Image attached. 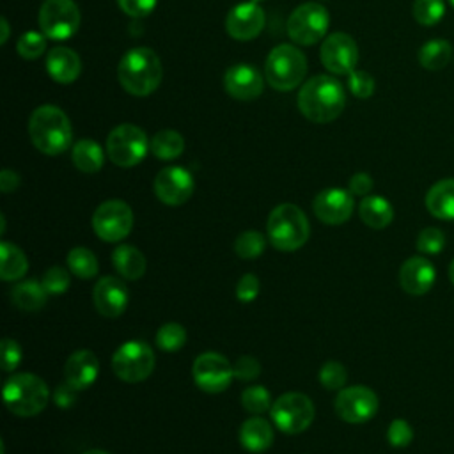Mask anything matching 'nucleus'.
<instances>
[{"instance_id": "nucleus-30", "label": "nucleus", "mask_w": 454, "mask_h": 454, "mask_svg": "<svg viewBox=\"0 0 454 454\" xmlns=\"http://www.w3.org/2000/svg\"><path fill=\"white\" fill-rule=\"evenodd\" d=\"M48 298V293L43 286V282L37 280H23L20 284H16L11 291V300L12 303L21 309V310H39L44 307Z\"/></svg>"}, {"instance_id": "nucleus-4", "label": "nucleus", "mask_w": 454, "mask_h": 454, "mask_svg": "<svg viewBox=\"0 0 454 454\" xmlns=\"http://www.w3.org/2000/svg\"><path fill=\"white\" fill-rule=\"evenodd\" d=\"M266 234L277 250L294 252L307 243L310 236V225L307 215L298 206L284 202L273 207L270 213Z\"/></svg>"}, {"instance_id": "nucleus-16", "label": "nucleus", "mask_w": 454, "mask_h": 454, "mask_svg": "<svg viewBox=\"0 0 454 454\" xmlns=\"http://www.w3.org/2000/svg\"><path fill=\"white\" fill-rule=\"evenodd\" d=\"M195 183L192 174L183 167L161 168L153 183L154 195L167 206H181L193 193Z\"/></svg>"}, {"instance_id": "nucleus-3", "label": "nucleus", "mask_w": 454, "mask_h": 454, "mask_svg": "<svg viewBox=\"0 0 454 454\" xmlns=\"http://www.w3.org/2000/svg\"><path fill=\"white\" fill-rule=\"evenodd\" d=\"M28 137L37 151L57 156L69 149L73 129L67 115L55 105L37 106L28 119Z\"/></svg>"}, {"instance_id": "nucleus-39", "label": "nucleus", "mask_w": 454, "mask_h": 454, "mask_svg": "<svg viewBox=\"0 0 454 454\" xmlns=\"http://www.w3.org/2000/svg\"><path fill=\"white\" fill-rule=\"evenodd\" d=\"M417 250L426 255H436L445 247V234L438 227H426L417 236Z\"/></svg>"}, {"instance_id": "nucleus-19", "label": "nucleus", "mask_w": 454, "mask_h": 454, "mask_svg": "<svg viewBox=\"0 0 454 454\" xmlns=\"http://www.w3.org/2000/svg\"><path fill=\"white\" fill-rule=\"evenodd\" d=\"M92 300H94L96 310L101 316L114 319L126 310L129 294H128V287L121 278L106 275L96 282L92 291Z\"/></svg>"}, {"instance_id": "nucleus-22", "label": "nucleus", "mask_w": 454, "mask_h": 454, "mask_svg": "<svg viewBox=\"0 0 454 454\" xmlns=\"http://www.w3.org/2000/svg\"><path fill=\"white\" fill-rule=\"evenodd\" d=\"M99 372V362L98 356L90 349H78L69 355L64 376L69 385H73L76 390H83L90 387Z\"/></svg>"}, {"instance_id": "nucleus-21", "label": "nucleus", "mask_w": 454, "mask_h": 454, "mask_svg": "<svg viewBox=\"0 0 454 454\" xmlns=\"http://www.w3.org/2000/svg\"><path fill=\"white\" fill-rule=\"evenodd\" d=\"M436 280L434 266L420 255L406 259L399 268V284L404 293L413 296H422L431 291Z\"/></svg>"}, {"instance_id": "nucleus-32", "label": "nucleus", "mask_w": 454, "mask_h": 454, "mask_svg": "<svg viewBox=\"0 0 454 454\" xmlns=\"http://www.w3.org/2000/svg\"><path fill=\"white\" fill-rule=\"evenodd\" d=\"M149 151L160 160H176L184 151V138L176 129H160L149 140Z\"/></svg>"}, {"instance_id": "nucleus-34", "label": "nucleus", "mask_w": 454, "mask_h": 454, "mask_svg": "<svg viewBox=\"0 0 454 454\" xmlns=\"http://www.w3.org/2000/svg\"><path fill=\"white\" fill-rule=\"evenodd\" d=\"M186 342V328L179 323H165L156 332V346L161 351H179Z\"/></svg>"}, {"instance_id": "nucleus-47", "label": "nucleus", "mask_w": 454, "mask_h": 454, "mask_svg": "<svg viewBox=\"0 0 454 454\" xmlns=\"http://www.w3.org/2000/svg\"><path fill=\"white\" fill-rule=\"evenodd\" d=\"M121 11L131 18H144L153 12L158 0H117Z\"/></svg>"}, {"instance_id": "nucleus-37", "label": "nucleus", "mask_w": 454, "mask_h": 454, "mask_svg": "<svg viewBox=\"0 0 454 454\" xmlns=\"http://www.w3.org/2000/svg\"><path fill=\"white\" fill-rule=\"evenodd\" d=\"M241 404L247 411L254 415H261L271 408V397L266 387L262 385H252L241 392Z\"/></svg>"}, {"instance_id": "nucleus-31", "label": "nucleus", "mask_w": 454, "mask_h": 454, "mask_svg": "<svg viewBox=\"0 0 454 454\" xmlns=\"http://www.w3.org/2000/svg\"><path fill=\"white\" fill-rule=\"evenodd\" d=\"M452 57V46L445 39H429L419 50V62L427 71L443 69Z\"/></svg>"}, {"instance_id": "nucleus-14", "label": "nucleus", "mask_w": 454, "mask_h": 454, "mask_svg": "<svg viewBox=\"0 0 454 454\" xmlns=\"http://www.w3.org/2000/svg\"><path fill=\"white\" fill-rule=\"evenodd\" d=\"M335 413L349 424H362L371 420L380 406L378 395L365 385H353L340 388L335 395Z\"/></svg>"}, {"instance_id": "nucleus-45", "label": "nucleus", "mask_w": 454, "mask_h": 454, "mask_svg": "<svg viewBox=\"0 0 454 454\" xmlns=\"http://www.w3.org/2000/svg\"><path fill=\"white\" fill-rule=\"evenodd\" d=\"M232 371H234L236 380L252 381L261 374V364H259L257 358H254L250 355H243L234 362Z\"/></svg>"}, {"instance_id": "nucleus-55", "label": "nucleus", "mask_w": 454, "mask_h": 454, "mask_svg": "<svg viewBox=\"0 0 454 454\" xmlns=\"http://www.w3.org/2000/svg\"><path fill=\"white\" fill-rule=\"evenodd\" d=\"M252 2H255V4H257V2H261V0H252Z\"/></svg>"}, {"instance_id": "nucleus-18", "label": "nucleus", "mask_w": 454, "mask_h": 454, "mask_svg": "<svg viewBox=\"0 0 454 454\" xmlns=\"http://www.w3.org/2000/svg\"><path fill=\"white\" fill-rule=\"evenodd\" d=\"M264 23V11L255 2H243L227 12L225 30L236 41H250L262 32Z\"/></svg>"}, {"instance_id": "nucleus-20", "label": "nucleus", "mask_w": 454, "mask_h": 454, "mask_svg": "<svg viewBox=\"0 0 454 454\" xmlns=\"http://www.w3.org/2000/svg\"><path fill=\"white\" fill-rule=\"evenodd\" d=\"M264 87V80L261 73L250 64H236L231 66L223 74V89L225 92L239 101H250L261 96Z\"/></svg>"}, {"instance_id": "nucleus-46", "label": "nucleus", "mask_w": 454, "mask_h": 454, "mask_svg": "<svg viewBox=\"0 0 454 454\" xmlns=\"http://www.w3.org/2000/svg\"><path fill=\"white\" fill-rule=\"evenodd\" d=\"M261 289V282L254 273H245L236 284V298L243 303H250L257 298Z\"/></svg>"}, {"instance_id": "nucleus-8", "label": "nucleus", "mask_w": 454, "mask_h": 454, "mask_svg": "<svg viewBox=\"0 0 454 454\" xmlns=\"http://www.w3.org/2000/svg\"><path fill=\"white\" fill-rule=\"evenodd\" d=\"M314 403L301 392H286L270 408L271 422L287 434L303 433L314 420Z\"/></svg>"}, {"instance_id": "nucleus-48", "label": "nucleus", "mask_w": 454, "mask_h": 454, "mask_svg": "<svg viewBox=\"0 0 454 454\" xmlns=\"http://www.w3.org/2000/svg\"><path fill=\"white\" fill-rule=\"evenodd\" d=\"M78 392L73 385H69L67 381L60 383L55 392H53V403L59 406V408H71L74 403H76V397H78Z\"/></svg>"}, {"instance_id": "nucleus-10", "label": "nucleus", "mask_w": 454, "mask_h": 454, "mask_svg": "<svg viewBox=\"0 0 454 454\" xmlns=\"http://www.w3.org/2000/svg\"><path fill=\"white\" fill-rule=\"evenodd\" d=\"M328 25L330 16L326 7L317 2H305L289 14L286 27L293 43L310 46L325 37Z\"/></svg>"}, {"instance_id": "nucleus-51", "label": "nucleus", "mask_w": 454, "mask_h": 454, "mask_svg": "<svg viewBox=\"0 0 454 454\" xmlns=\"http://www.w3.org/2000/svg\"><path fill=\"white\" fill-rule=\"evenodd\" d=\"M0 23H2V37H0V44H5V43H7V37H9V23H7V18H5V16H2Z\"/></svg>"}, {"instance_id": "nucleus-9", "label": "nucleus", "mask_w": 454, "mask_h": 454, "mask_svg": "<svg viewBox=\"0 0 454 454\" xmlns=\"http://www.w3.org/2000/svg\"><path fill=\"white\" fill-rule=\"evenodd\" d=\"M149 151V140L142 128L135 124H119L106 137L108 158L122 168L138 165Z\"/></svg>"}, {"instance_id": "nucleus-5", "label": "nucleus", "mask_w": 454, "mask_h": 454, "mask_svg": "<svg viewBox=\"0 0 454 454\" xmlns=\"http://www.w3.org/2000/svg\"><path fill=\"white\" fill-rule=\"evenodd\" d=\"M4 403L18 417H34L41 413L50 399V388L34 372H18L4 383Z\"/></svg>"}, {"instance_id": "nucleus-6", "label": "nucleus", "mask_w": 454, "mask_h": 454, "mask_svg": "<svg viewBox=\"0 0 454 454\" xmlns=\"http://www.w3.org/2000/svg\"><path fill=\"white\" fill-rule=\"evenodd\" d=\"M307 74V59L294 44L275 46L264 62V76L275 90L296 89Z\"/></svg>"}, {"instance_id": "nucleus-38", "label": "nucleus", "mask_w": 454, "mask_h": 454, "mask_svg": "<svg viewBox=\"0 0 454 454\" xmlns=\"http://www.w3.org/2000/svg\"><path fill=\"white\" fill-rule=\"evenodd\" d=\"M16 50L18 53L27 59V60H35L39 59L44 50H46V35L43 32H35V30H30V32H25L18 43H16Z\"/></svg>"}, {"instance_id": "nucleus-36", "label": "nucleus", "mask_w": 454, "mask_h": 454, "mask_svg": "<svg viewBox=\"0 0 454 454\" xmlns=\"http://www.w3.org/2000/svg\"><path fill=\"white\" fill-rule=\"evenodd\" d=\"M411 12L417 23L424 27H431L443 18L445 2L443 0H415Z\"/></svg>"}, {"instance_id": "nucleus-40", "label": "nucleus", "mask_w": 454, "mask_h": 454, "mask_svg": "<svg viewBox=\"0 0 454 454\" xmlns=\"http://www.w3.org/2000/svg\"><path fill=\"white\" fill-rule=\"evenodd\" d=\"M346 380H348V371L340 362L328 360L323 364V367L319 371V381L325 388H328V390L344 388Z\"/></svg>"}, {"instance_id": "nucleus-28", "label": "nucleus", "mask_w": 454, "mask_h": 454, "mask_svg": "<svg viewBox=\"0 0 454 454\" xmlns=\"http://www.w3.org/2000/svg\"><path fill=\"white\" fill-rule=\"evenodd\" d=\"M71 160L80 172L94 174L105 163V154L101 145L92 138L78 140L71 149Z\"/></svg>"}, {"instance_id": "nucleus-49", "label": "nucleus", "mask_w": 454, "mask_h": 454, "mask_svg": "<svg viewBox=\"0 0 454 454\" xmlns=\"http://www.w3.org/2000/svg\"><path fill=\"white\" fill-rule=\"evenodd\" d=\"M374 183H372V177L365 172H356L351 176L349 179V192L353 195H360V197H367L369 192L372 190Z\"/></svg>"}, {"instance_id": "nucleus-41", "label": "nucleus", "mask_w": 454, "mask_h": 454, "mask_svg": "<svg viewBox=\"0 0 454 454\" xmlns=\"http://www.w3.org/2000/svg\"><path fill=\"white\" fill-rule=\"evenodd\" d=\"M41 282H43L48 294H64L69 289L71 277H69V271L66 268L51 266V268L46 270Z\"/></svg>"}, {"instance_id": "nucleus-13", "label": "nucleus", "mask_w": 454, "mask_h": 454, "mask_svg": "<svg viewBox=\"0 0 454 454\" xmlns=\"http://www.w3.org/2000/svg\"><path fill=\"white\" fill-rule=\"evenodd\" d=\"M192 376L195 385L206 394H220L232 383L234 371L222 353L206 351L195 358Z\"/></svg>"}, {"instance_id": "nucleus-54", "label": "nucleus", "mask_w": 454, "mask_h": 454, "mask_svg": "<svg viewBox=\"0 0 454 454\" xmlns=\"http://www.w3.org/2000/svg\"><path fill=\"white\" fill-rule=\"evenodd\" d=\"M449 2H450V5H452V7H454V0H449Z\"/></svg>"}, {"instance_id": "nucleus-27", "label": "nucleus", "mask_w": 454, "mask_h": 454, "mask_svg": "<svg viewBox=\"0 0 454 454\" xmlns=\"http://www.w3.org/2000/svg\"><path fill=\"white\" fill-rule=\"evenodd\" d=\"M358 215L367 227L385 229L394 220V207L381 195H367L358 206Z\"/></svg>"}, {"instance_id": "nucleus-12", "label": "nucleus", "mask_w": 454, "mask_h": 454, "mask_svg": "<svg viewBox=\"0 0 454 454\" xmlns=\"http://www.w3.org/2000/svg\"><path fill=\"white\" fill-rule=\"evenodd\" d=\"M133 227V211L128 202L121 199H108L101 202L92 215V229L96 236L106 243L124 239Z\"/></svg>"}, {"instance_id": "nucleus-33", "label": "nucleus", "mask_w": 454, "mask_h": 454, "mask_svg": "<svg viewBox=\"0 0 454 454\" xmlns=\"http://www.w3.org/2000/svg\"><path fill=\"white\" fill-rule=\"evenodd\" d=\"M66 262L69 271L78 278H92L98 275V259L92 250L85 247H74L67 252Z\"/></svg>"}, {"instance_id": "nucleus-50", "label": "nucleus", "mask_w": 454, "mask_h": 454, "mask_svg": "<svg viewBox=\"0 0 454 454\" xmlns=\"http://www.w3.org/2000/svg\"><path fill=\"white\" fill-rule=\"evenodd\" d=\"M18 186H20V176L14 170H11V168H4L0 172V190L4 193H11Z\"/></svg>"}, {"instance_id": "nucleus-23", "label": "nucleus", "mask_w": 454, "mask_h": 454, "mask_svg": "<svg viewBox=\"0 0 454 454\" xmlns=\"http://www.w3.org/2000/svg\"><path fill=\"white\" fill-rule=\"evenodd\" d=\"M46 71L57 83L67 85L82 73V60L78 53L67 46H55L46 55Z\"/></svg>"}, {"instance_id": "nucleus-42", "label": "nucleus", "mask_w": 454, "mask_h": 454, "mask_svg": "<svg viewBox=\"0 0 454 454\" xmlns=\"http://www.w3.org/2000/svg\"><path fill=\"white\" fill-rule=\"evenodd\" d=\"M387 440L395 449H404L413 440V427L404 419H394L387 429Z\"/></svg>"}, {"instance_id": "nucleus-11", "label": "nucleus", "mask_w": 454, "mask_h": 454, "mask_svg": "<svg viewBox=\"0 0 454 454\" xmlns=\"http://www.w3.org/2000/svg\"><path fill=\"white\" fill-rule=\"evenodd\" d=\"M37 23L41 32L53 41H64L80 27V9L73 0H44Z\"/></svg>"}, {"instance_id": "nucleus-17", "label": "nucleus", "mask_w": 454, "mask_h": 454, "mask_svg": "<svg viewBox=\"0 0 454 454\" xmlns=\"http://www.w3.org/2000/svg\"><path fill=\"white\" fill-rule=\"evenodd\" d=\"M314 215L328 225H340L349 220L355 209L353 193L342 188H326L312 202Z\"/></svg>"}, {"instance_id": "nucleus-25", "label": "nucleus", "mask_w": 454, "mask_h": 454, "mask_svg": "<svg viewBox=\"0 0 454 454\" xmlns=\"http://www.w3.org/2000/svg\"><path fill=\"white\" fill-rule=\"evenodd\" d=\"M426 207L438 220H454V177L442 179L427 190Z\"/></svg>"}, {"instance_id": "nucleus-15", "label": "nucleus", "mask_w": 454, "mask_h": 454, "mask_svg": "<svg viewBox=\"0 0 454 454\" xmlns=\"http://www.w3.org/2000/svg\"><path fill=\"white\" fill-rule=\"evenodd\" d=\"M323 66L333 74H349L358 60V46L349 34H330L319 50Z\"/></svg>"}, {"instance_id": "nucleus-43", "label": "nucleus", "mask_w": 454, "mask_h": 454, "mask_svg": "<svg viewBox=\"0 0 454 454\" xmlns=\"http://www.w3.org/2000/svg\"><path fill=\"white\" fill-rule=\"evenodd\" d=\"M348 87L353 92V96H356L360 99H367L374 92V78L365 71L353 69L348 74Z\"/></svg>"}, {"instance_id": "nucleus-35", "label": "nucleus", "mask_w": 454, "mask_h": 454, "mask_svg": "<svg viewBox=\"0 0 454 454\" xmlns=\"http://www.w3.org/2000/svg\"><path fill=\"white\" fill-rule=\"evenodd\" d=\"M266 248V238L259 231H245L234 241V250L243 259H255Z\"/></svg>"}, {"instance_id": "nucleus-29", "label": "nucleus", "mask_w": 454, "mask_h": 454, "mask_svg": "<svg viewBox=\"0 0 454 454\" xmlns=\"http://www.w3.org/2000/svg\"><path fill=\"white\" fill-rule=\"evenodd\" d=\"M0 277L5 282H12L18 280L21 277H25L27 270H28V259L25 255V252L9 241H2L0 243Z\"/></svg>"}, {"instance_id": "nucleus-24", "label": "nucleus", "mask_w": 454, "mask_h": 454, "mask_svg": "<svg viewBox=\"0 0 454 454\" xmlns=\"http://www.w3.org/2000/svg\"><path fill=\"white\" fill-rule=\"evenodd\" d=\"M239 443L248 452H264L273 443V427L262 417H250L239 427Z\"/></svg>"}, {"instance_id": "nucleus-2", "label": "nucleus", "mask_w": 454, "mask_h": 454, "mask_svg": "<svg viewBox=\"0 0 454 454\" xmlns=\"http://www.w3.org/2000/svg\"><path fill=\"white\" fill-rule=\"evenodd\" d=\"M163 69L160 57L145 46H137L128 50L119 66L117 78L121 87L131 96H149L161 83Z\"/></svg>"}, {"instance_id": "nucleus-7", "label": "nucleus", "mask_w": 454, "mask_h": 454, "mask_svg": "<svg viewBox=\"0 0 454 454\" xmlns=\"http://www.w3.org/2000/svg\"><path fill=\"white\" fill-rule=\"evenodd\" d=\"M153 348L138 339L122 342L112 355V369L115 376L126 383H138L151 376L154 371Z\"/></svg>"}, {"instance_id": "nucleus-44", "label": "nucleus", "mask_w": 454, "mask_h": 454, "mask_svg": "<svg viewBox=\"0 0 454 454\" xmlns=\"http://www.w3.org/2000/svg\"><path fill=\"white\" fill-rule=\"evenodd\" d=\"M21 356H23L21 346L14 339H9V337L2 339V342H0V367H2V371H5V372L14 371L20 365Z\"/></svg>"}, {"instance_id": "nucleus-26", "label": "nucleus", "mask_w": 454, "mask_h": 454, "mask_svg": "<svg viewBox=\"0 0 454 454\" xmlns=\"http://www.w3.org/2000/svg\"><path fill=\"white\" fill-rule=\"evenodd\" d=\"M112 264L126 280H138L145 273V257L133 245H119L112 252Z\"/></svg>"}, {"instance_id": "nucleus-52", "label": "nucleus", "mask_w": 454, "mask_h": 454, "mask_svg": "<svg viewBox=\"0 0 454 454\" xmlns=\"http://www.w3.org/2000/svg\"><path fill=\"white\" fill-rule=\"evenodd\" d=\"M83 454H110V452H106V450H103V449H89V450H85Z\"/></svg>"}, {"instance_id": "nucleus-1", "label": "nucleus", "mask_w": 454, "mask_h": 454, "mask_svg": "<svg viewBox=\"0 0 454 454\" xmlns=\"http://www.w3.org/2000/svg\"><path fill=\"white\" fill-rule=\"evenodd\" d=\"M346 105V92L339 80L328 74L309 78L298 92V108L312 122H330L337 119Z\"/></svg>"}, {"instance_id": "nucleus-53", "label": "nucleus", "mask_w": 454, "mask_h": 454, "mask_svg": "<svg viewBox=\"0 0 454 454\" xmlns=\"http://www.w3.org/2000/svg\"><path fill=\"white\" fill-rule=\"evenodd\" d=\"M449 277H450V282L454 284V259H452V262L449 266Z\"/></svg>"}]
</instances>
